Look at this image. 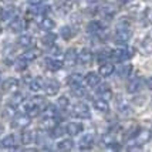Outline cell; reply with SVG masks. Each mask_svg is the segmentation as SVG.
Here are the masks:
<instances>
[{
  "label": "cell",
  "instance_id": "cell-1",
  "mask_svg": "<svg viewBox=\"0 0 152 152\" xmlns=\"http://www.w3.org/2000/svg\"><path fill=\"white\" fill-rule=\"evenodd\" d=\"M71 113H73L74 117L81 118V119H87V118L91 117V111H90L88 105L84 104V102H77V104H74Z\"/></svg>",
  "mask_w": 152,
  "mask_h": 152
},
{
  "label": "cell",
  "instance_id": "cell-2",
  "mask_svg": "<svg viewBox=\"0 0 152 152\" xmlns=\"http://www.w3.org/2000/svg\"><path fill=\"white\" fill-rule=\"evenodd\" d=\"M131 39V30L129 27L125 26H117V33H115V43L125 44Z\"/></svg>",
  "mask_w": 152,
  "mask_h": 152
},
{
  "label": "cell",
  "instance_id": "cell-3",
  "mask_svg": "<svg viewBox=\"0 0 152 152\" xmlns=\"http://www.w3.org/2000/svg\"><path fill=\"white\" fill-rule=\"evenodd\" d=\"M64 66L67 67H73L78 63V53L75 48H68L64 54V60H63Z\"/></svg>",
  "mask_w": 152,
  "mask_h": 152
},
{
  "label": "cell",
  "instance_id": "cell-4",
  "mask_svg": "<svg viewBox=\"0 0 152 152\" xmlns=\"http://www.w3.org/2000/svg\"><path fill=\"white\" fill-rule=\"evenodd\" d=\"M152 139V131L151 129H146V128H142V129H138V132L135 135V141L139 145H144V144H148Z\"/></svg>",
  "mask_w": 152,
  "mask_h": 152
},
{
  "label": "cell",
  "instance_id": "cell-5",
  "mask_svg": "<svg viewBox=\"0 0 152 152\" xmlns=\"http://www.w3.org/2000/svg\"><path fill=\"white\" fill-rule=\"evenodd\" d=\"M141 86H142V80H141V77L135 75V77H132V78L128 81V84H126V91L131 93V94H135L141 90Z\"/></svg>",
  "mask_w": 152,
  "mask_h": 152
},
{
  "label": "cell",
  "instance_id": "cell-6",
  "mask_svg": "<svg viewBox=\"0 0 152 152\" xmlns=\"http://www.w3.org/2000/svg\"><path fill=\"white\" fill-rule=\"evenodd\" d=\"M30 115L27 114V115H17L16 118L13 119V122H12V125L14 128H20V129H23V128H27V126L30 125Z\"/></svg>",
  "mask_w": 152,
  "mask_h": 152
},
{
  "label": "cell",
  "instance_id": "cell-7",
  "mask_svg": "<svg viewBox=\"0 0 152 152\" xmlns=\"http://www.w3.org/2000/svg\"><path fill=\"white\" fill-rule=\"evenodd\" d=\"M93 58H94V56L88 48H83L81 53L78 54V63L81 66H90L93 63Z\"/></svg>",
  "mask_w": 152,
  "mask_h": 152
},
{
  "label": "cell",
  "instance_id": "cell-8",
  "mask_svg": "<svg viewBox=\"0 0 152 152\" xmlns=\"http://www.w3.org/2000/svg\"><path fill=\"white\" fill-rule=\"evenodd\" d=\"M44 91H46V94L50 95V97L57 95L60 91V84L56 81V80H50V81H47L46 86H44Z\"/></svg>",
  "mask_w": 152,
  "mask_h": 152
},
{
  "label": "cell",
  "instance_id": "cell-9",
  "mask_svg": "<svg viewBox=\"0 0 152 152\" xmlns=\"http://www.w3.org/2000/svg\"><path fill=\"white\" fill-rule=\"evenodd\" d=\"M83 81H84V77H83V74H80V73H73L71 75H68V78H67V84L71 87V88H77V87H81Z\"/></svg>",
  "mask_w": 152,
  "mask_h": 152
},
{
  "label": "cell",
  "instance_id": "cell-10",
  "mask_svg": "<svg viewBox=\"0 0 152 152\" xmlns=\"http://www.w3.org/2000/svg\"><path fill=\"white\" fill-rule=\"evenodd\" d=\"M17 87H19V81L16 78H13V77L4 80V83L1 84L3 91H6V93H14V91L17 90Z\"/></svg>",
  "mask_w": 152,
  "mask_h": 152
},
{
  "label": "cell",
  "instance_id": "cell-11",
  "mask_svg": "<svg viewBox=\"0 0 152 152\" xmlns=\"http://www.w3.org/2000/svg\"><path fill=\"white\" fill-rule=\"evenodd\" d=\"M111 56H113L114 60H117V61H125L128 57H129V51L124 48V47H119V48H115L111 51Z\"/></svg>",
  "mask_w": 152,
  "mask_h": 152
},
{
  "label": "cell",
  "instance_id": "cell-12",
  "mask_svg": "<svg viewBox=\"0 0 152 152\" xmlns=\"http://www.w3.org/2000/svg\"><path fill=\"white\" fill-rule=\"evenodd\" d=\"M114 71H115V67H114V64H111V63H108V61H105V63H102L101 66H99V70L98 73L101 77H110V75H113Z\"/></svg>",
  "mask_w": 152,
  "mask_h": 152
},
{
  "label": "cell",
  "instance_id": "cell-13",
  "mask_svg": "<svg viewBox=\"0 0 152 152\" xmlns=\"http://www.w3.org/2000/svg\"><path fill=\"white\" fill-rule=\"evenodd\" d=\"M94 145V135L93 134H86L83 138L80 139V149L83 151H87V149H90L91 146Z\"/></svg>",
  "mask_w": 152,
  "mask_h": 152
},
{
  "label": "cell",
  "instance_id": "cell-14",
  "mask_svg": "<svg viewBox=\"0 0 152 152\" xmlns=\"http://www.w3.org/2000/svg\"><path fill=\"white\" fill-rule=\"evenodd\" d=\"M56 119H54V117H51V115H46L44 118L40 121V128L41 129H44V131H50V129H53L54 126H56Z\"/></svg>",
  "mask_w": 152,
  "mask_h": 152
},
{
  "label": "cell",
  "instance_id": "cell-15",
  "mask_svg": "<svg viewBox=\"0 0 152 152\" xmlns=\"http://www.w3.org/2000/svg\"><path fill=\"white\" fill-rule=\"evenodd\" d=\"M44 86H46V83H44V80L41 77H36V78H33L28 83V87H30V90L33 93H39L40 90H44Z\"/></svg>",
  "mask_w": 152,
  "mask_h": 152
},
{
  "label": "cell",
  "instance_id": "cell-16",
  "mask_svg": "<svg viewBox=\"0 0 152 152\" xmlns=\"http://www.w3.org/2000/svg\"><path fill=\"white\" fill-rule=\"evenodd\" d=\"M80 132H83V124L81 122H70L66 126V134L68 135H78Z\"/></svg>",
  "mask_w": 152,
  "mask_h": 152
},
{
  "label": "cell",
  "instance_id": "cell-17",
  "mask_svg": "<svg viewBox=\"0 0 152 152\" xmlns=\"http://www.w3.org/2000/svg\"><path fill=\"white\" fill-rule=\"evenodd\" d=\"M44 66L50 71H57V70H60L61 67L64 66V63H61V61H58L56 58H46L44 60Z\"/></svg>",
  "mask_w": 152,
  "mask_h": 152
},
{
  "label": "cell",
  "instance_id": "cell-18",
  "mask_svg": "<svg viewBox=\"0 0 152 152\" xmlns=\"http://www.w3.org/2000/svg\"><path fill=\"white\" fill-rule=\"evenodd\" d=\"M86 83L90 87H97L99 83H101V75H99V73H94V71L88 73L86 75Z\"/></svg>",
  "mask_w": 152,
  "mask_h": 152
},
{
  "label": "cell",
  "instance_id": "cell-19",
  "mask_svg": "<svg viewBox=\"0 0 152 152\" xmlns=\"http://www.w3.org/2000/svg\"><path fill=\"white\" fill-rule=\"evenodd\" d=\"M115 13H117V10H115V7L111 6V4H107V6H102L101 9H99V14L104 17V19H108L111 20L115 16Z\"/></svg>",
  "mask_w": 152,
  "mask_h": 152
},
{
  "label": "cell",
  "instance_id": "cell-20",
  "mask_svg": "<svg viewBox=\"0 0 152 152\" xmlns=\"http://www.w3.org/2000/svg\"><path fill=\"white\" fill-rule=\"evenodd\" d=\"M94 107H95V110H98L101 113H108V110H110V104L105 98L94 99Z\"/></svg>",
  "mask_w": 152,
  "mask_h": 152
},
{
  "label": "cell",
  "instance_id": "cell-21",
  "mask_svg": "<svg viewBox=\"0 0 152 152\" xmlns=\"http://www.w3.org/2000/svg\"><path fill=\"white\" fill-rule=\"evenodd\" d=\"M117 73L121 78H125V77H129L131 73H132V64H121L117 70Z\"/></svg>",
  "mask_w": 152,
  "mask_h": 152
},
{
  "label": "cell",
  "instance_id": "cell-22",
  "mask_svg": "<svg viewBox=\"0 0 152 152\" xmlns=\"http://www.w3.org/2000/svg\"><path fill=\"white\" fill-rule=\"evenodd\" d=\"M16 145V138L14 135H7L0 141V148H4V149H9V148H14Z\"/></svg>",
  "mask_w": 152,
  "mask_h": 152
},
{
  "label": "cell",
  "instance_id": "cell-23",
  "mask_svg": "<svg viewBox=\"0 0 152 152\" xmlns=\"http://www.w3.org/2000/svg\"><path fill=\"white\" fill-rule=\"evenodd\" d=\"M10 30L13 31V33H19V31H21L23 30V27H24V21L21 19H19V17H14L13 21L10 23Z\"/></svg>",
  "mask_w": 152,
  "mask_h": 152
},
{
  "label": "cell",
  "instance_id": "cell-24",
  "mask_svg": "<svg viewBox=\"0 0 152 152\" xmlns=\"http://www.w3.org/2000/svg\"><path fill=\"white\" fill-rule=\"evenodd\" d=\"M101 30H102V27L99 24V21H95V20L90 21L88 26H87V31L90 34H97V36H98V34L101 33Z\"/></svg>",
  "mask_w": 152,
  "mask_h": 152
},
{
  "label": "cell",
  "instance_id": "cell-25",
  "mask_svg": "<svg viewBox=\"0 0 152 152\" xmlns=\"http://www.w3.org/2000/svg\"><path fill=\"white\" fill-rule=\"evenodd\" d=\"M36 134L34 131H24V132L21 134V142L24 144V145H30V144H33L34 139H36Z\"/></svg>",
  "mask_w": 152,
  "mask_h": 152
},
{
  "label": "cell",
  "instance_id": "cell-26",
  "mask_svg": "<svg viewBox=\"0 0 152 152\" xmlns=\"http://www.w3.org/2000/svg\"><path fill=\"white\" fill-rule=\"evenodd\" d=\"M74 146L73 139H61L57 144V149L58 151H71Z\"/></svg>",
  "mask_w": 152,
  "mask_h": 152
},
{
  "label": "cell",
  "instance_id": "cell-27",
  "mask_svg": "<svg viewBox=\"0 0 152 152\" xmlns=\"http://www.w3.org/2000/svg\"><path fill=\"white\" fill-rule=\"evenodd\" d=\"M40 57V50L39 48H30L26 53L23 54V58H26L27 61H34Z\"/></svg>",
  "mask_w": 152,
  "mask_h": 152
},
{
  "label": "cell",
  "instance_id": "cell-28",
  "mask_svg": "<svg viewBox=\"0 0 152 152\" xmlns=\"http://www.w3.org/2000/svg\"><path fill=\"white\" fill-rule=\"evenodd\" d=\"M40 27L43 28V30H53L54 27H56V21L53 19H50V17H43L41 21H40Z\"/></svg>",
  "mask_w": 152,
  "mask_h": 152
},
{
  "label": "cell",
  "instance_id": "cell-29",
  "mask_svg": "<svg viewBox=\"0 0 152 152\" xmlns=\"http://www.w3.org/2000/svg\"><path fill=\"white\" fill-rule=\"evenodd\" d=\"M17 43L21 47H30L33 46V37L30 34H21L19 37V40H17Z\"/></svg>",
  "mask_w": 152,
  "mask_h": 152
},
{
  "label": "cell",
  "instance_id": "cell-30",
  "mask_svg": "<svg viewBox=\"0 0 152 152\" xmlns=\"http://www.w3.org/2000/svg\"><path fill=\"white\" fill-rule=\"evenodd\" d=\"M60 34H61V37L64 40H71L75 36V31H74L73 27L70 26H64L63 28H61V31H60Z\"/></svg>",
  "mask_w": 152,
  "mask_h": 152
},
{
  "label": "cell",
  "instance_id": "cell-31",
  "mask_svg": "<svg viewBox=\"0 0 152 152\" xmlns=\"http://www.w3.org/2000/svg\"><path fill=\"white\" fill-rule=\"evenodd\" d=\"M141 50L144 51V54H151L152 53V40L145 39L141 43Z\"/></svg>",
  "mask_w": 152,
  "mask_h": 152
},
{
  "label": "cell",
  "instance_id": "cell-32",
  "mask_svg": "<svg viewBox=\"0 0 152 152\" xmlns=\"http://www.w3.org/2000/svg\"><path fill=\"white\" fill-rule=\"evenodd\" d=\"M27 66H28V61H27L26 58H23V57L14 63V68H16L17 71H24L27 68Z\"/></svg>",
  "mask_w": 152,
  "mask_h": 152
},
{
  "label": "cell",
  "instance_id": "cell-33",
  "mask_svg": "<svg viewBox=\"0 0 152 152\" xmlns=\"http://www.w3.org/2000/svg\"><path fill=\"white\" fill-rule=\"evenodd\" d=\"M63 134H66V129L63 128V126H54L53 129H50V137L51 138H60Z\"/></svg>",
  "mask_w": 152,
  "mask_h": 152
},
{
  "label": "cell",
  "instance_id": "cell-34",
  "mask_svg": "<svg viewBox=\"0 0 152 152\" xmlns=\"http://www.w3.org/2000/svg\"><path fill=\"white\" fill-rule=\"evenodd\" d=\"M14 16V10L13 9H4L0 12V19L1 20H9V19H13Z\"/></svg>",
  "mask_w": 152,
  "mask_h": 152
},
{
  "label": "cell",
  "instance_id": "cell-35",
  "mask_svg": "<svg viewBox=\"0 0 152 152\" xmlns=\"http://www.w3.org/2000/svg\"><path fill=\"white\" fill-rule=\"evenodd\" d=\"M117 107H118V111L122 115H128V114H131V107H128V104H125L124 101L122 102H119V104H117Z\"/></svg>",
  "mask_w": 152,
  "mask_h": 152
},
{
  "label": "cell",
  "instance_id": "cell-36",
  "mask_svg": "<svg viewBox=\"0 0 152 152\" xmlns=\"http://www.w3.org/2000/svg\"><path fill=\"white\" fill-rule=\"evenodd\" d=\"M23 102V95L21 94H14L13 97H12V99H10V105L12 107H16V105H20Z\"/></svg>",
  "mask_w": 152,
  "mask_h": 152
},
{
  "label": "cell",
  "instance_id": "cell-37",
  "mask_svg": "<svg viewBox=\"0 0 152 152\" xmlns=\"http://www.w3.org/2000/svg\"><path fill=\"white\" fill-rule=\"evenodd\" d=\"M54 40H56V36L54 34H47V36H44L43 39H41V43L44 44V46H51V44H54Z\"/></svg>",
  "mask_w": 152,
  "mask_h": 152
},
{
  "label": "cell",
  "instance_id": "cell-38",
  "mask_svg": "<svg viewBox=\"0 0 152 152\" xmlns=\"http://www.w3.org/2000/svg\"><path fill=\"white\" fill-rule=\"evenodd\" d=\"M68 105H70V99L67 98V97H64V95L58 98V107L60 108H61V110H66Z\"/></svg>",
  "mask_w": 152,
  "mask_h": 152
},
{
  "label": "cell",
  "instance_id": "cell-39",
  "mask_svg": "<svg viewBox=\"0 0 152 152\" xmlns=\"http://www.w3.org/2000/svg\"><path fill=\"white\" fill-rule=\"evenodd\" d=\"M48 53H50V56H58V54H61V48L56 44H51L48 47Z\"/></svg>",
  "mask_w": 152,
  "mask_h": 152
},
{
  "label": "cell",
  "instance_id": "cell-40",
  "mask_svg": "<svg viewBox=\"0 0 152 152\" xmlns=\"http://www.w3.org/2000/svg\"><path fill=\"white\" fill-rule=\"evenodd\" d=\"M97 87H98V88H97V93L101 94V95H102L104 93H107V91H110V90H111L108 84H101V83H99Z\"/></svg>",
  "mask_w": 152,
  "mask_h": 152
},
{
  "label": "cell",
  "instance_id": "cell-41",
  "mask_svg": "<svg viewBox=\"0 0 152 152\" xmlns=\"http://www.w3.org/2000/svg\"><path fill=\"white\" fill-rule=\"evenodd\" d=\"M73 94H75L77 97H84L86 95V90L83 87H77V88H73Z\"/></svg>",
  "mask_w": 152,
  "mask_h": 152
},
{
  "label": "cell",
  "instance_id": "cell-42",
  "mask_svg": "<svg viewBox=\"0 0 152 152\" xmlns=\"http://www.w3.org/2000/svg\"><path fill=\"white\" fill-rule=\"evenodd\" d=\"M145 19L149 21V23H152V7H148L145 10Z\"/></svg>",
  "mask_w": 152,
  "mask_h": 152
},
{
  "label": "cell",
  "instance_id": "cell-43",
  "mask_svg": "<svg viewBox=\"0 0 152 152\" xmlns=\"http://www.w3.org/2000/svg\"><path fill=\"white\" fill-rule=\"evenodd\" d=\"M28 3H30L31 6H40V4L43 3V0H28Z\"/></svg>",
  "mask_w": 152,
  "mask_h": 152
},
{
  "label": "cell",
  "instance_id": "cell-44",
  "mask_svg": "<svg viewBox=\"0 0 152 152\" xmlns=\"http://www.w3.org/2000/svg\"><path fill=\"white\" fill-rule=\"evenodd\" d=\"M146 87H148L149 90H152V77H149V78L146 80Z\"/></svg>",
  "mask_w": 152,
  "mask_h": 152
},
{
  "label": "cell",
  "instance_id": "cell-45",
  "mask_svg": "<svg viewBox=\"0 0 152 152\" xmlns=\"http://www.w3.org/2000/svg\"><path fill=\"white\" fill-rule=\"evenodd\" d=\"M1 1H4V3H7V4H12V3H14L16 0H1Z\"/></svg>",
  "mask_w": 152,
  "mask_h": 152
},
{
  "label": "cell",
  "instance_id": "cell-46",
  "mask_svg": "<svg viewBox=\"0 0 152 152\" xmlns=\"http://www.w3.org/2000/svg\"><path fill=\"white\" fill-rule=\"evenodd\" d=\"M117 1H118V3H121V4H126L129 0H117Z\"/></svg>",
  "mask_w": 152,
  "mask_h": 152
},
{
  "label": "cell",
  "instance_id": "cell-47",
  "mask_svg": "<svg viewBox=\"0 0 152 152\" xmlns=\"http://www.w3.org/2000/svg\"><path fill=\"white\" fill-rule=\"evenodd\" d=\"M68 1H70V3H78L80 0H68Z\"/></svg>",
  "mask_w": 152,
  "mask_h": 152
},
{
  "label": "cell",
  "instance_id": "cell-48",
  "mask_svg": "<svg viewBox=\"0 0 152 152\" xmlns=\"http://www.w3.org/2000/svg\"><path fill=\"white\" fill-rule=\"evenodd\" d=\"M87 1H90V3H95V1H98V0H87Z\"/></svg>",
  "mask_w": 152,
  "mask_h": 152
}]
</instances>
